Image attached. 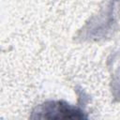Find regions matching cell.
Wrapping results in <instances>:
<instances>
[{
	"mask_svg": "<svg viewBox=\"0 0 120 120\" xmlns=\"http://www.w3.org/2000/svg\"><path fill=\"white\" fill-rule=\"evenodd\" d=\"M38 113H43L39 118L50 119H81L84 115L81 111L68 106L63 102H51L44 104L38 110Z\"/></svg>",
	"mask_w": 120,
	"mask_h": 120,
	"instance_id": "cell-1",
	"label": "cell"
}]
</instances>
